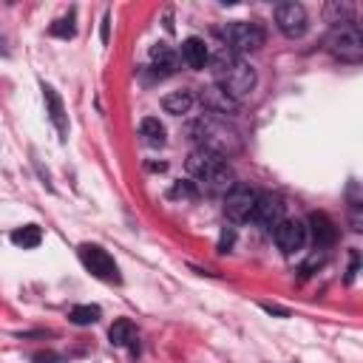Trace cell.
Instances as JSON below:
<instances>
[{
  "label": "cell",
  "instance_id": "obj_1",
  "mask_svg": "<svg viewBox=\"0 0 363 363\" xmlns=\"http://www.w3.org/2000/svg\"><path fill=\"white\" fill-rule=\"evenodd\" d=\"M210 71H213V80H216L213 85H219L236 102H242L244 97H250L253 88H256V71L239 54H233L227 49H219L210 57Z\"/></svg>",
  "mask_w": 363,
  "mask_h": 363
},
{
  "label": "cell",
  "instance_id": "obj_2",
  "mask_svg": "<svg viewBox=\"0 0 363 363\" xmlns=\"http://www.w3.org/2000/svg\"><path fill=\"white\" fill-rule=\"evenodd\" d=\"M185 167H188V176L196 179V185H202L208 194H227L236 185V176L227 159L208 148H196L188 156Z\"/></svg>",
  "mask_w": 363,
  "mask_h": 363
},
{
  "label": "cell",
  "instance_id": "obj_3",
  "mask_svg": "<svg viewBox=\"0 0 363 363\" xmlns=\"http://www.w3.org/2000/svg\"><path fill=\"white\" fill-rule=\"evenodd\" d=\"M188 133H191V139L199 142V148H208L219 156L239 148V133L233 128H227V122L222 117H213V114H205L196 122H191Z\"/></svg>",
  "mask_w": 363,
  "mask_h": 363
},
{
  "label": "cell",
  "instance_id": "obj_4",
  "mask_svg": "<svg viewBox=\"0 0 363 363\" xmlns=\"http://www.w3.org/2000/svg\"><path fill=\"white\" fill-rule=\"evenodd\" d=\"M219 37H222V49H227V52H233V54H250V52H258L261 46H264V29L258 26V23H244V20H233V23H227L222 32H219Z\"/></svg>",
  "mask_w": 363,
  "mask_h": 363
},
{
  "label": "cell",
  "instance_id": "obj_5",
  "mask_svg": "<svg viewBox=\"0 0 363 363\" xmlns=\"http://www.w3.org/2000/svg\"><path fill=\"white\" fill-rule=\"evenodd\" d=\"M326 49L332 57H338L343 63H360L363 60V35L355 23L335 26L326 37Z\"/></svg>",
  "mask_w": 363,
  "mask_h": 363
},
{
  "label": "cell",
  "instance_id": "obj_6",
  "mask_svg": "<svg viewBox=\"0 0 363 363\" xmlns=\"http://www.w3.org/2000/svg\"><path fill=\"white\" fill-rule=\"evenodd\" d=\"M80 261H83V267L94 275V278H100V281H108V284H119L122 281V275H119V267H117V261H114V256L108 253V250H102L100 244H80Z\"/></svg>",
  "mask_w": 363,
  "mask_h": 363
},
{
  "label": "cell",
  "instance_id": "obj_7",
  "mask_svg": "<svg viewBox=\"0 0 363 363\" xmlns=\"http://www.w3.org/2000/svg\"><path fill=\"white\" fill-rule=\"evenodd\" d=\"M256 191L247 188V185H233L227 194H225V216L230 222H250L253 216V208H256Z\"/></svg>",
  "mask_w": 363,
  "mask_h": 363
},
{
  "label": "cell",
  "instance_id": "obj_8",
  "mask_svg": "<svg viewBox=\"0 0 363 363\" xmlns=\"http://www.w3.org/2000/svg\"><path fill=\"white\" fill-rule=\"evenodd\" d=\"M275 23L287 37H304L307 35V9L301 4H278L275 6Z\"/></svg>",
  "mask_w": 363,
  "mask_h": 363
},
{
  "label": "cell",
  "instance_id": "obj_9",
  "mask_svg": "<svg viewBox=\"0 0 363 363\" xmlns=\"http://www.w3.org/2000/svg\"><path fill=\"white\" fill-rule=\"evenodd\" d=\"M273 239H275V244H278L281 253L292 256V253H298V250L304 247V242H307V227H304L298 219H281V222L273 227Z\"/></svg>",
  "mask_w": 363,
  "mask_h": 363
},
{
  "label": "cell",
  "instance_id": "obj_10",
  "mask_svg": "<svg viewBox=\"0 0 363 363\" xmlns=\"http://www.w3.org/2000/svg\"><path fill=\"white\" fill-rule=\"evenodd\" d=\"M250 219H253L258 227L273 230V227L284 219V202H281V196H275V194H258Z\"/></svg>",
  "mask_w": 363,
  "mask_h": 363
},
{
  "label": "cell",
  "instance_id": "obj_11",
  "mask_svg": "<svg viewBox=\"0 0 363 363\" xmlns=\"http://www.w3.org/2000/svg\"><path fill=\"white\" fill-rule=\"evenodd\" d=\"M199 100H202V105H205V111L208 114H213V117H236L239 111H242V102H236L233 97H227L219 85H208V88H202V94H199Z\"/></svg>",
  "mask_w": 363,
  "mask_h": 363
},
{
  "label": "cell",
  "instance_id": "obj_12",
  "mask_svg": "<svg viewBox=\"0 0 363 363\" xmlns=\"http://www.w3.org/2000/svg\"><path fill=\"white\" fill-rule=\"evenodd\" d=\"M43 97H46V114H49L52 125L57 128L60 139L66 142V139H69V117H66L63 100H60V94H57V91H54L52 85H46V83H43Z\"/></svg>",
  "mask_w": 363,
  "mask_h": 363
},
{
  "label": "cell",
  "instance_id": "obj_13",
  "mask_svg": "<svg viewBox=\"0 0 363 363\" xmlns=\"http://www.w3.org/2000/svg\"><path fill=\"white\" fill-rule=\"evenodd\" d=\"M182 60H185L188 69L194 71H202L208 63H210V52H208V43L202 37H188L182 43Z\"/></svg>",
  "mask_w": 363,
  "mask_h": 363
},
{
  "label": "cell",
  "instance_id": "obj_14",
  "mask_svg": "<svg viewBox=\"0 0 363 363\" xmlns=\"http://www.w3.org/2000/svg\"><path fill=\"white\" fill-rule=\"evenodd\" d=\"M309 233L318 247H332L338 239V227L326 213H309Z\"/></svg>",
  "mask_w": 363,
  "mask_h": 363
},
{
  "label": "cell",
  "instance_id": "obj_15",
  "mask_svg": "<svg viewBox=\"0 0 363 363\" xmlns=\"http://www.w3.org/2000/svg\"><path fill=\"white\" fill-rule=\"evenodd\" d=\"M108 338H111V346H131L133 355H139V340H136V332H133V323L128 318H119L111 323L108 329Z\"/></svg>",
  "mask_w": 363,
  "mask_h": 363
},
{
  "label": "cell",
  "instance_id": "obj_16",
  "mask_svg": "<svg viewBox=\"0 0 363 363\" xmlns=\"http://www.w3.org/2000/svg\"><path fill=\"white\" fill-rule=\"evenodd\" d=\"M150 63H153V69H156L159 74H173L179 57H176V52H173L167 43H153V46H150Z\"/></svg>",
  "mask_w": 363,
  "mask_h": 363
},
{
  "label": "cell",
  "instance_id": "obj_17",
  "mask_svg": "<svg viewBox=\"0 0 363 363\" xmlns=\"http://www.w3.org/2000/svg\"><path fill=\"white\" fill-rule=\"evenodd\" d=\"M162 108L173 117H182V114H188L194 108V91L188 88H182V91H170L162 97Z\"/></svg>",
  "mask_w": 363,
  "mask_h": 363
},
{
  "label": "cell",
  "instance_id": "obj_18",
  "mask_svg": "<svg viewBox=\"0 0 363 363\" xmlns=\"http://www.w3.org/2000/svg\"><path fill=\"white\" fill-rule=\"evenodd\" d=\"M139 136L145 139V145L162 148V145H165V125H162L156 117H145V119L139 122Z\"/></svg>",
  "mask_w": 363,
  "mask_h": 363
},
{
  "label": "cell",
  "instance_id": "obj_19",
  "mask_svg": "<svg viewBox=\"0 0 363 363\" xmlns=\"http://www.w3.org/2000/svg\"><path fill=\"white\" fill-rule=\"evenodd\" d=\"M326 18H329V23H335V26H346V23H355V6L352 4H340V0H329L326 4Z\"/></svg>",
  "mask_w": 363,
  "mask_h": 363
},
{
  "label": "cell",
  "instance_id": "obj_20",
  "mask_svg": "<svg viewBox=\"0 0 363 363\" xmlns=\"http://www.w3.org/2000/svg\"><path fill=\"white\" fill-rule=\"evenodd\" d=\"M40 242H43V230H40L37 225H26V227H18V230H12V244H15V247H23V250H35Z\"/></svg>",
  "mask_w": 363,
  "mask_h": 363
},
{
  "label": "cell",
  "instance_id": "obj_21",
  "mask_svg": "<svg viewBox=\"0 0 363 363\" xmlns=\"http://www.w3.org/2000/svg\"><path fill=\"white\" fill-rule=\"evenodd\" d=\"M100 318H102V309H100L97 304H80V307H74V309L69 312V321L77 323V326H91V323H97Z\"/></svg>",
  "mask_w": 363,
  "mask_h": 363
},
{
  "label": "cell",
  "instance_id": "obj_22",
  "mask_svg": "<svg viewBox=\"0 0 363 363\" xmlns=\"http://www.w3.org/2000/svg\"><path fill=\"white\" fill-rule=\"evenodd\" d=\"M49 35H54V37H63V40H71V37L77 35V26H74V15H69V18L57 20V23H52Z\"/></svg>",
  "mask_w": 363,
  "mask_h": 363
},
{
  "label": "cell",
  "instance_id": "obj_23",
  "mask_svg": "<svg viewBox=\"0 0 363 363\" xmlns=\"http://www.w3.org/2000/svg\"><path fill=\"white\" fill-rule=\"evenodd\" d=\"M233 244H236V227H225L222 236H219V247H216V250L225 256V253L233 250Z\"/></svg>",
  "mask_w": 363,
  "mask_h": 363
},
{
  "label": "cell",
  "instance_id": "obj_24",
  "mask_svg": "<svg viewBox=\"0 0 363 363\" xmlns=\"http://www.w3.org/2000/svg\"><path fill=\"white\" fill-rule=\"evenodd\" d=\"M32 363H69L60 352H52V349H46V352H37L35 357H32Z\"/></svg>",
  "mask_w": 363,
  "mask_h": 363
},
{
  "label": "cell",
  "instance_id": "obj_25",
  "mask_svg": "<svg viewBox=\"0 0 363 363\" xmlns=\"http://www.w3.org/2000/svg\"><path fill=\"white\" fill-rule=\"evenodd\" d=\"M357 264H360V258H357V250H352V264H349L346 281H355V275H357Z\"/></svg>",
  "mask_w": 363,
  "mask_h": 363
},
{
  "label": "cell",
  "instance_id": "obj_26",
  "mask_svg": "<svg viewBox=\"0 0 363 363\" xmlns=\"http://www.w3.org/2000/svg\"><path fill=\"white\" fill-rule=\"evenodd\" d=\"M267 312H273V315H281V318H290V309H281V307H275V304H261Z\"/></svg>",
  "mask_w": 363,
  "mask_h": 363
},
{
  "label": "cell",
  "instance_id": "obj_27",
  "mask_svg": "<svg viewBox=\"0 0 363 363\" xmlns=\"http://www.w3.org/2000/svg\"><path fill=\"white\" fill-rule=\"evenodd\" d=\"M108 23H111V18L105 15V18H102V43H108Z\"/></svg>",
  "mask_w": 363,
  "mask_h": 363
}]
</instances>
